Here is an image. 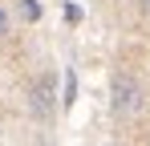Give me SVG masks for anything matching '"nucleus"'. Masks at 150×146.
Returning a JSON list of instances; mask_svg holds the SVG:
<instances>
[{
    "instance_id": "nucleus-1",
    "label": "nucleus",
    "mask_w": 150,
    "mask_h": 146,
    "mask_svg": "<svg viewBox=\"0 0 150 146\" xmlns=\"http://www.w3.org/2000/svg\"><path fill=\"white\" fill-rule=\"evenodd\" d=\"M142 81L134 77V73H126V69H118L114 73V81H110V110H114V118H138L142 114Z\"/></svg>"
},
{
    "instance_id": "nucleus-2",
    "label": "nucleus",
    "mask_w": 150,
    "mask_h": 146,
    "mask_svg": "<svg viewBox=\"0 0 150 146\" xmlns=\"http://www.w3.org/2000/svg\"><path fill=\"white\" fill-rule=\"evenodd\" d=\"M53 101H57V94H53V73H45L41 81H33V114H37V118H49Z\"/></svg>"
},
{
    "instance_id": "nucleus-3",
    "label": "nucleus",
    "mask_w": 150,
    "mask_h": 146,
    "mask_svg": "<svg viewBox=\"0 0 150 146\" xmlns=\"http://www.w3.org/2000/svg\"><path fill=\"white\" fill-rule=\"evenodd\" d=\"M73 97H77V77L69 73V77H65V101H61V106H73Z\"/></svg>"
},
{
    "instance_id": "nucleus-4",
    "label": "nucleus",
    "mask_w": 150,
    "mask_h": 146,
    "mask_svg": "<svg viewBox=\"0 0 150 146\" xmlns=\"http://www.w3.org/2000/svg\"><path fill=\"white\" fill-rule=\"evenodd\" d=\"M25 16L33 21V16H41V8H37V0H25Z\"/></svg>"
},
{
    "instance_id": "nucleus-5",
    "label": "nucleus",
    "mask_w": 150,
    "mask_h": 146,
    "mask_svg": "<svg viewBox=\"0 0 150 146\" xmlns=\"http://www.w3.org/2000/svg\"><path fill=\"white\" fill-rule=\"evenodd\" d=\"M4 33H8V12L0 8V37H4Z\"/></svg>"
},
{
    "instance_id": "nucleus-6",
    "label": "nucleus",
    "mask_w": 150,
    "mask_h": 146,
    "mask_svg": "<svg viewBox=\"0 0 150 146\" xmlns=\"http://www.w3.org/2000/svg\"><path fill=\"white\" fill-rule=\"evenodd\" d=\"M138 4H142V8H146V12H150V0H138Z\"/></svg>"
}]
</instances>
